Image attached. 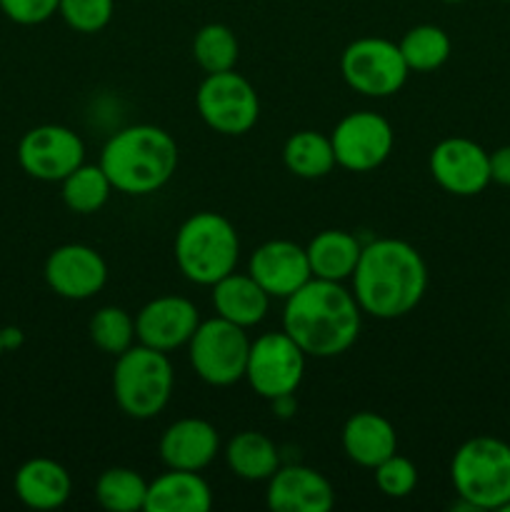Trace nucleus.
Wrapping results in <instances>:
<instances>
[{
  "label": "nucleus",
  "instance_id": "5701e85b",
  "mask_svg": "<svg viewBox=\"0 0 510 512\" xmlns=\"http://www.w3.org/2000/svg\"><path fill=\"white\" fill-rule=\"evenodd\" d=\"M360 250H363V245L355 240V235L345 233V230H323L310 240L305 253H308L313 278L340 283L345 278H353Z\"/></svg>",
  "mask_w": 510,
  "mask_h": 512
},
{
  "label": "nucleus",
  "instance_id": "4468645a",
  "mask_svg": "<svg viewBox=\"0 0 510 512\" xmlns=\"http://www.w3.org/2000/svg\"><path fill=\"white\" fill-rule=\"evenodd\" d=\"M105 280H108V265L103 255L90 245H60L45 260V283L60 298L88 300L103 290Z\"/></svg>",
  "mask_w": 510,
  "mask_h": 512
},
{
  "label": "nucleus",
  "instance_id": "f704fd0d",
  "mask_svg": "<svg viewBox=\"0 0 510 512\" xmlns=\"http://www.w3.org/2000/svg\"><path fill=\"white\" fill-rule=\"evenodd\" d=\"M3 345L5 350L20 348V345H23V333H20L18 328H13V325H10V328H3Z\"/></svg>",
  "mask_w": 510,
  "mask_h": 512
},
{
  "label": "nucleus",
  "instance_id": "9b49d317",
  "mask_svg": "<svg viewBox=\"0 0 510 512\" xmlns=\"http://www.w3.org/2000/svg\"><path fill=\"white\" fill-rule=\"evenodd\" d=\"M18 163L30 178L63 183L85 163V145L80 135L65 125H38L20 138Z\"/></svg>",
  "mask_w": 510,
  "mask_h": 512
},
{
  "label": "nucleus",
  "instance_id": "20e7f679",
  "mask_svg": "<svg viewBox=\"0 0 510 512\" xmlns=\"http://www.w3.org/2000/svg\"><path fill=\"white\" fill-rule=\"evenodd\" d=\"M240 240L233 223L218 213H195L175 235V263L198 285H215L238 265Z\"/></svg>",
  "mask_w": 510,
  "mask_h": 512
},
{
  "label": "nucleus",
  "instance_id": "c756f323",
  "mask_svg": "<svg viewBox=\"0 0 510 512\" xmlns=\"http://www.w3.org/2000/svg\"><path fill=\"white\" fill-rule=\"evenodd\" d=\"M90 340L95 343V348L103 350V353L115 355L118 358L120 353H125L128 348H133L135 343V320L130 318L128 310L115 308V305H108V308H100L98 313L90 318L88 325Z\"/></svg>",
  "mask_w": 510,
  "mask_h": 512
},
{
  "label": "nucleus",
  "instance_id": "4c0bfd02",
  "mask_svg": "<svg viewBox=\"0 0 510 512\" xmlns=\"http://www.w3.org/2000/svg\"><path fill=\"white\" fill-rule=\"evenodd\" d=\"M503 512H510V503H508V505H505V508H503Z\"/></svg>",
  "mask_w": 510,
  "mask_h": 512
},
{
  "label": "nucleus",
  "instance_id": "c85d7f7f",
  "mask_svg": "<svg viewBox=\"0 0 510 512\" xmlns=\"http://www.w3.org/2000/svg\"><path fill=\"white\" fill-rule=\"evenodd\" d=\"M238 38L223 23H208L195 33L193 58L205 73H223L233 70L238 63Z\"/></svg>",
  "mask_w": 510,
  "mask_h": 512
},
{
  "label": "nucleus",
  "instance_id": "6ab92c4d",
  "mask_svg": "<svg viewBox=\"0 0 510 512\" xmlns=\"http://www.w3.org/2000/svg\"><path fill=\"white\" fill-rule=\"evenodd\" d=\"M15 495L33 510H55L68 503L73 493L70 473L50 458H33L23 463L13 480Z\"/></svg>",
  "mask_w": 510,
  "mask_h": 512
},
{
  "label": "nucleus",
  "instance_id": "7ed1b4c3",
  "mask_svg": "<svg viewBox=\"0 0 510 512\" xmlns=\"http://www.w3.org/2000/svg\"><path fill=\"white\" fill-rule=\"evenodd\" d=\"M100 168L118 193L150 195L175 175L178 145L158 125H130L105 143Z\"/></svg>",
  "mask_w": 510,
  "mask_h": 512
},
{
  "label": "nucleus",
  "instance_id": "e433bc0d",
  "mask_svg": "<svg viewBox=\"0 0 510 512\" xmlns=\"http://www.w3.org/2000/svg\"><path fill=\"white\" fill-rule=\"evenodd\" d=\"M443 3H450V5H455V3H465V0H443Z\"/></svg>",
  "mask_w": 510,
  "mask_h": 512
},
{
  "label": "nucleus",
  "instance_id": "a878e982",
  "mask_svg": "<svg viewBox=\"0 0 510 512\" xmlns=\"http://www.w3.org/2000/svg\"><path fill=\"white\" fill-rule=\"evenodd\" d=\"M398 48L410 70L430 73V70H438L450 58L453 45H450L448 33L438 25H415L403 35Z\"/></svg>",
  "mask_w": 510,
  "mask_h": 512
},
{
  "label": "nucleus",
  "instance_id": "39448f33",
  "mask_svg": "<svg viewBox=\"0 0 510 512\" xmlns=\"http://www.w3.org/2000/svg\"><path fill=\"white\" fill-rule=\"evenodd\" d=\"M455 493L473 510H503L510 503V445L478 435L465 440L450 463Z\"/></svg>",
  "mask_w": 510,
  "mask_h": 512
},
{
  "label": "nucleus",
  "instance_id": "393cba45",
  "mask_svg": "<svg viewBox=\"0 0 510 512\" xmlns=\"http://www.w3.org/2000/svg\"><path fill=\"white\" fill-rule=\"evenodd\" d=\"M285 168L305 180H315L328 175L335 168V150L328 135L315 130H300L285 140L283 148Z\"/></svg>",
  "mask_w": 510,
  "mask_h": 512
},
{
  "label": "nucleus",
  "instance_id": "a211bd4d",
  "mask_svg": "<svg viewBox=\"0 0 510 512\" xmlns=\"http://www.w3.org/2000/svg\"><path fill=\"white\" fill-rule=\"evenodd\" d=\"M220 450V435L208 420L183 418L175 420L160 438V458L173 470L208 468Z\"/></svg>",
  "mask_w": 510,
  "mask_h": 512
},
{
  "label": "nucleus",
  "instance_id": "2f4dec72",
  "mask_svg": "<svg viewBox=\"0 0 510 512\" xmlns=\"http://www.w3.org/2000/svg\"><path fill=\"white\" fill-rule=\"evenodd\" d=\"M373 470L380 493L388 495V498H408L415 490V485H418V470H415L413 460L403 458L398 453L385 458Z\"/></svg>",
  "mask_w": 510,
  "mask_h": 512
},
{
  "label": "nucleus",
  "instance_id": "72a5a7b5",
  "mask_svg": "<svg viewBox=\"0 0 510 512\" xmlns=\"http://www.w3.org/2000/svg\"><path fill=\"white\" fill-rule=\"evenodd\" d=\"M490 183L510 188V145L490 153Z\"/></svg>",
  "mask_w": 510,
  "mask_h": 512
},
{
  "label": "nucleus",
  "instance_id": "f3484780",
  "mask_svg": "<svg viewBox=\"0 0 510 512\" xmlns=\"http://www.w3.org/2000/svg\"><path fill=\"white\" fill-rule=\"evenodd\" d=\"M268 508L275 512H328L335 503L333 485L308 465H285L268 480Z\"/></svg>",
  "mask_w": 510,
  "mask_h": 512
},
{
  "label": "nucleus",
  "instance_id": "412c9836",
  "mask_svg": "<svg viewBox=\"0 0 510 512\" xmlns=\"http://www.w3.org/2000/svg\"><path fill=\"white\" fill-rule=\"evenodd\" d=\"M213 493L208 483L193 470H173L148 483L145 510L148 512H208Z\"/></svg>",
  "mask_w": 510,
  "mask_h": 512
},
{
  "label": "nucleus",
  "instance_id": "7c9ffc66",
  "mask_svg": "<svg viewBox=\"0 0 510 512\" xmlns=\"http://www.w3.org/2000/svg\"><path fill=\"white\" fill-rule=\"evenodd\" d=\"M58 13L78 33H100L113 20L115 0H60Z\"/></svg>",
  "mask_w": 510,
  "mask_h": 512
},
{
  "label": "nucleus",
  "instance_id": "4be33fe9",
  "mask_svg": "<svg viewBox=\"0 0 510 512\" xmlns=\"http://www.w3.org/2000/svg\"><path fill=\"white\" fill-rule=\"evenodd\" d=\"M213 305L220 318L250 328L265 318L270 305V295L253 280V275L230 273L213 285Z\"/></svg>",
  "mask_w": 510,
  "mask_h": 512
},
{
  "label": "nucleus",
  "instance_id": "bb28decb",
  "mask_svg": "<svg viewBox=\"0 0 510 512\" xmlns=\"http://www.w3.org/2000/svg\"><path fill=\"white\" fill-rule=\"evenodd\" d=\"M148 483L130 468H108L95 483V498L110 512L145 510Z\"/></svg>",
  "mask_w": 510,
  "mask_h": 512
},
{
  "label": "nucleus",
  "instance_id": "cd10ccee",
  "mask_svg": "<svg viewBox=\"0 0 510 512\" xmlns=\"http://www.w3.org/2000/svg\"><path fill=\"white\" fill-rule=\"evenodd\" d=\"M113 183L100 165H80L63 180V200L73 213H98L108 203Z\"/></svg>",
  "mask_w": 510,
  "mask_h": 512
},
{
  "label": "nucleus",
  "instance_id": "2eb2a0df",
  "mask_svg": "<svg viewBox=\"0 0 510 512\" xmlns=\"http://www.w3.org/2000/svg\"><path fill=\"white\" fill-rule=\"evenodd\" d=\"M198 325V308L188 298L163 295V298H155L148 305H143V310L135 318V335L148 348L168 353V350L190 343Z\"/></svg>",
  "mask_w": 510,
  "mask_h": 512
},
{
  "label": "nucleus",
  "instance_id": "6e6552de",
  "mask_svg": "<svg viewBox=\"0 0 510 512\" xmlns=\"http://www.w3.org/2000/svg\"><path fill=\"white\" fill-rule=\"evenodd\" d=\"M200 118L223 135H243L258 123L260 100L248 78L235 70L208 73L195 93Z\"/></svg>",
  "mask_w": 510,
  "mask_h": 512
},
{
  "label": "nucleus",
  "instance_id": "f257e3e1",
  "mask_svg": "<svg viewBox=\"0 0 510 512\" xmlns=\"http://www.w3.org/2000/svg\"><path fill=\"white\" fill-rule=\"evenodd\" d=\"M428 268L418 250L405 240L380 238L363 245L353 273L360 310L380 320L408 315L423 300Z\"/></svg>",
  "mask_w": 510,
  "mask_h": 512
},
{
  "label": "nucleus",
  "instance_id": "b1692460",
  "mask_svg": "<svg viewBox=\"0 0 510 512\" xmlns=\"http://www.w3.org/2000/svg\"><path fill=\"white\" fill-rule=\"evenodd\" d=\"M225 460L238 478L250 480V483L270 480L275 470L280 468L275 443L268 435L255 433V430H243V433L235 435L225 448Z\"/></svg>",
  "mask_w": 510,
  "mask_h": 512
},
{
  "label": "nucleus",
  "instance_id": "58836bf2",
  "mask_svg": "<svg viewBox=\"0 0 510 512\" xmlns=\"http://www.w3.org/2000/svg\"><path fill=\"white\" fill-rule=\"evenodd\" d=\"M503 3H510V0H503Z\"/></svg>",
  "mask_w": 510,
  "mask_h": 512
},
{
  "label": "nucleus",
  "instance_id": "ddd939ff",
  "mask_svg": "<svg viewBox=\"0 0 510 512\" xmlns=\"http://www.w3.org/2000/svg\"><path fill=\"white\" fill-rule=\"evenodd\" d=\"M430 175L445 193L470 198L490 185V153L468 138H445L430 153Z\"/></svg>",
  "mask_w": 510,
  "mask_h": 512
},
{
  "label": "nucleus",
  "instance_id": "423d86ee",
  "mask_svg": "<svg viewBox=\"0 0 510 512\" xmlns=\"http://www.w3.org/2000/svg\"><path fill=\"white\" fill-rule=\"evenodd\" d=\"M173 383V365L163 350L140 343L115 360L113 395L128 418L150 420L163 413L173 395Z\"/></svg>",
  "mask_w": 510,
  "mask_h": 512
},
{
  "label": "nucleus",
  "instance_id": "f03ea898",
  "mask_svg": "<svg viewBox=\"0 0 510 512\" xmlns=\"http://www.w3.org/2000/svg\"><path fill=\"white\" fill-rule=\"evenodd\" d=\"M360 305L353 293L335 280L310 278L285 298L283 330L313 358L343 355L358 340Z\"/></svg>",
  "mask_w": 510,
  "mask_h": 512
},
{
  "label": "nucleus",
  "instance_id": "f8f14e48",
  "mask_svg": "<svg viewBox=\"0 0 510 512\" xmlns=\"http://www.w3.org/2000/svg\"><path fill=\"white\" fill-rule=\"evenodd\" d=\"M330 143L335 150V163L353 173H368L383 165L393 150L395 135L388 120L373 110L350 113L335 125Z\"/></svg>",
  "mask_w": 510,
  "mask_h": 512
},
{
  "label": "nucleus",
  "instance_id": "9d476101",
  "mask_svg": "<svg viewBox=\"0 0 510 512\" xmlns=\"http://www.w3.org/2000/svg\"><path fill=\"white\" fill-rule=\"evenodd\" d=\"M305 373V353L288 333H265L250 343L245 380L265 400H278L298 390Z\"/></svg>",
  "mask_w": 510,
  "mask_h": 512
},
{
  "label": "nucleus",
  "instance_id": "0eeeda50",
  "mask_svg": "<svg viewBox=\"0 0 510 512\" xmlns=\"http://www.w3.org/2000/svg\"><path fill=\"white\" fill-rule=\"evenodd\" d=\"M190 365L200 380L225 388L245 378L250 340L245 328L225 318H210L198 325L190 338Z\"/></svg>",
  "mask_w": 510,
  "mask_h": 512
},
{
  "label": "nucleus",
  "instance_id": "dca6fc26",
  "mask_svg": "<svg viewBox=\"0 0 510 512\" xmlns=\"http://www.w3.org/2000/svg\"><path fill=\"white\" fill-rule=\"evenodd\" d=\"M248 273L270 298H290L295 290L303 288L310 273L308 253L290 240H268L250 255Z\"/></svg>",
  "mask_w": 510,
  "mask_h": 512
},
{
  "label": "nucleus",
  "instance_id": "473e14b6",
  "mask_svg": "<svg viewBox=\"0 0 510 512\" xmlns=\"http://www.w3.org/2000/svg\"><path fill=\"white\" fill-rule=\"evenodd\" d=\"M60 0H0L5 18L18 25H40L58 13Z\"/></svg>",
  "mask_w": 510,
  "mask_h": 512
},
{
  "label": "nucleus",
  "instance_id": "aec40b11",
  "mask_svg": "<svg viewBox=\"0 0 510 512\" xmlns=\"http://www.w3.org/2000/svg\"><path fill=\"white\" fill-rule=\"evenodd\" d=\"M343 450L353 463L375 468L398 450V435L388 418L378 413H355L343 428Z\"/></svg>",
  "mask_w": 510,
  "mask_h": 512
},
{
  "label": "nucleus",
  "instance_id": "c9c22d12",
  "mask_svg": "<svg viewBox=\"0 0 510 512\" xmlns=\"http://www.w3.org/2000/svg\"><path fill=\"white\" fill-rule=\"evenodd\" d=\"M5 353V345H3V328H0V358H3Z\"/></svg>",
  "mask_w": 510,
  "mask_h": 512
},
{
  "label": "nucleus",
  "instance_id": "1a4fd4ad",
  "mask_svg": "<svg viewBox=\"0 0 510 512\" xmlns=\"http://www.w3.org/2000/svg\"><path fill=\"white\" fill-rule=\"evenodd\" d=\"M343 78L355 93L368 98H390L408 80L410 68L395 43L385 38H360L340 58Z\"/></svg>",
  "mask_w": 510,
  "mask_h": 512
}]
</instances>
